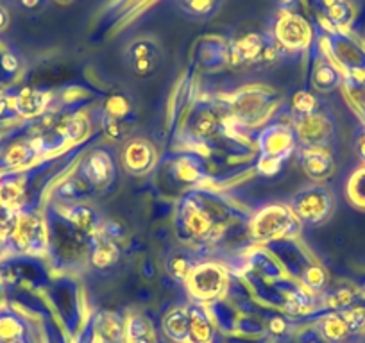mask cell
<instances>
[{"label": "cell", "instance_id": "6da1fadb", "mask_svg": "<svg viewBox=\"0 0 365 343\" xmlns=\"http://www.w3.org/2000/svg\"><path fill=\"white\" fill-rule=\"evenodd\" d=\"M251 233L256 240H274L299 233V220L289 206L270 204L259 209L251 222Z\"/></svg>", "mask_w": 365, "mask_h": 343}, {"label": "cell", "instance_id": "7a4b0ae2", "mask_svg": "<svg viewBox=\"0 0 365 343\" xmlns=\"http://www.w3.org/2000/svg\"><path fill=\"white\" fill-rule=\"evenodd\" d=\"M335 208V199L333 194L326 186L321 184H312L303 188L299 194L294 195L290 209L296 215L299 222L304 223H322L329 218Z\"/></svg>", "mask_w": 365, "mask_h": 343}, {"label": "cell", "instance_id": "3957f363", "mask_svg": "<svg viewBox=\"0 0 365 343\" xmlns=\"http://www.w3.org/2000/svg\"><path fill=\"white\" fill-rule=\"evenodd\" d=\"M294 131H296L297 142L303 143L307 149L326 150L335 139V125L331 118L321 111L297 117Z\"/></svg>", "mask_w": 365, "mask_h": 343}, {"label": "cell", "instance_id": "277c9868", "mask_svg": "<svg viewBox=\"0 0 365 343\" xmlns=\"http://www.w3.org/2000/svg\"><path fill=\"white\" fill-rule=\"evenodd\" d=\"M276 43L287 51L301 52L307 51L314 40L312 26L296 13H283L274 27Z\"/></svg>", "mask_w": 365, "mask_h": 343}, {"label": "cell", "instance_id": "5b68a950", "mask_svg": "<svg viewBox=\"0 0 365 343\" xmlns=\"http://www.w3.org/2000/svg\"><path fill=\"white\" fill-rule=\"evenodd\" d=\"M125 61L136 77H150L160 68L163 52L153 38H136L125 47Z\"/></svg>", "mask_w": 365, "mask_h": 343}, {"label": "cell", "instance_id": "8992f818", "mask_svg": "<svg viewBox=\"0 0 365 343\" xmlns=\"http://www.w3.org/2000/svg\"><path fill=\"white\" fill-rule=\"evenodd\" d=\"M278 47L263 34H245L230 47V59L237 63H270L278 58Z\"/></svg>", "mask_w": 365, "mask_h": 343}, {"label": "cell", "instance_id": "52a82bcc", "mask_svg": "<svg viewBox=\"0 0 365 343\" xmlns=\"http://www.w3.org/2000/svg\"><path fill=\"white\" fill-rule=\"evenodd\" d=\"M79 176L90 184L91 190H106L117 176V164L106 149H96L83 161Z\"/></svg>", "mask_w": 365, "mask_h": 343}, {"label": "cell", "instance_id": "ba28073f", "mask_svg": "<svg viewBox=\"0 0 365 343\" xmlns=\"http://www.w3.org/2000/svg\"><path fill=\"white\" fill-rule=\"evenodd\" d=\"M179 218H181L182 233L187 234L188 238H194V240L208 238L212 234L213 227H215L213 211H210L197 197H190L182 202Z\"/></svg>", "mask_w": 365, "mask_h": 343}, {"label": "cell", "instance_id": "9c48e42d", "mask_svg": "<svg viewBox=\"0 0 365 343\" xmlns=\"http://www.w3.org/2000/svg\"><path fill=\"white\" fill-rule=\"evenodd\" d=\"M187 283L195 299L212 300L226 288V274L215 263L195 265Z\"/></svg>", "mask_w": 365, "mask_h": 343}, {"label": "cell", "instance_id": "30bf717a", "mask_svg": "<svg viewBox=\"0 0 365 343\" xmlns=\"http://www.w3.org/2000/svg\"><path fill=\"white\" fill-rule=\"evenodd\" d=\"M297 143L296 131L287 125H270L269 129L259 136V149H262V157L274 161H283L294 152Z\"/></svg>", "mask_w": 365, "mask_h": 343}, {"label": "cell", "instance_id": "8fae6325", "mask_svg": "<svg viewBox=\"0 0 365 343\" xmlns=\"http://www.w3.org/2000/svg\"><path fill=\"white\" fill-rule=\"evenodd\" d=\"M329 47L335 61L351 73H365V51L360 43L342 33L329 38Z\"/></svg>", "mask_w": 365, "mask_h": 343}, {"label": "cell", "instance_id": "7c38bea8", "mask_svg": "<svg viewBox=\"0 0 365 343\" xmlns=\"http://www.w3.org/2000/svg\"><path fill=\"white\" fill-rule=\"evenodd\" d=\"M122 163L133 176H143L156 163V149L149 139L136 138L125 143L122 150Z\"/></svg>", "mask_w": 365, "mask_h": 343}, {"label": "cell", "instance_id": "4fadbf2b", "mask_svg": "<svg viewBox=\"0 0 365 343\" xmlns=\"http://www.w3.org/2000/svg\"><path fill=\"white\" fill-rule=\"evenodd\" d=\"M299 161L304 174L317 183L329 179L335 174V161L328 150L307 149L304 147L299 152Z\"/></svg>", "mask_w": 365, "mask_h": 343}, {"label": "cell", "instance_id": "5bb4252c", "mask_svg": "<svg viewBox=\"0 0 365 343\" xmlns=\"http://www.w3.org/2000/svg\"><path fill=\"white\" fill-rule=\"evenodd\" d=\"M63 216L81 234H93L103 227L101 215L97 213V209H93L88 204H79V202L77 204H70L65 209V215Z\"/></svg>", "mask_w": 365, "mask_h": 343}, {"label": "cell", "instance_id": "9a60e30c", "mask_svg": "<svg viewBox=\"0 0 365 343\" xmlns=\"http://www.w3.org/2000/svg\"><path fill=\"white\" fill-rule=\"evenodd\" d=\"M310 80L314 90H317V92L321 93L335 92V90L340 86V83H342V72H340L339 66L333 65L329 59L322 58V59H317V63L314 65Z\"/></svg>", "mask_w": 365, "mask_h": 343}, {"label": "cell", "instance_id": "2e32d148", "mask_svg": "<svg viewBox=\"0 0 365 343\" xmlns=\"http://www.w3.org/2000/svg\"><path fill=\"white\" fill-rule=\"evenodd\" d=\"M220 117L213 107L210 106H201L197 107V111L194 113L190 120V132L194 138L201 139V142H206V139L213 138V136L219 132L220 129Z\"/></svg>", "mask_w": 365, "mask_h": 343}, {"label": "cell", "instance_id": "e0dca14e", "mask_svg": "<svg viewBox=\"0 0 365 343\" xmlns=\"http://www.w3.org/2000/svg\"><path fill=\"white\" fill-rule=\"evenodd\" d=\"M267 99L258 92H245L235 100V115L245 124H255L265 117Z\"/></svg>", "mask_w": 365, "mask_h": 343}, {"label": "cell", "instance_id": "ac0fdd59", "mask_svg": "<svg viewBox=\"0 0 365 343\" xmlns=\"http://www.w3.org/2000/svg\"><path fill=\"white\" fill-rule=\"evenodd\" d=\"M16 236L26 247L36 248V250H41L47 245V231L38 216H22L16 222Z\"/></svg>", "mask_w": 365, "mask_h": 343}, {"label": "cell", "instance_id": "d6986e66", "mask_svg": "<svg viewBox=\"0 0 365 343\" xmlns=\"http://www.w3.org/2000/svg\"><path fill=\"white\" fill-rule=\"evenodd\" d=\"M163 327L168 338H172L174 342H187L190 338V315H188V310H182V307L172 310L165 317Z\"/></svg>", "mask_w": 365, "mask_h": 343}, {"label": "cell", "instance_id": "ffe728a7", "mask_svg": "<svg viewBox=\"0 0 365 343\" xmlns=\"http://www.w3.org/2000/svg\"><path fill=\"white\" fill-rule=\"evenodd\" d=\"M118 258H120V248L115 243V240L104 236V234L96 238V243H93V248H91V261H93L97 268L113 267L118 261Z\"/></svg>", "mask_w": 365, "mask_h": 343}, {"label": "cell", "instance_id": "44dd1931", "mask_svg": "<svg viewBox=\"0 0 365 343\" xmlns=\"http://www.w3.org/2000/svg\"><path fill=\"white\" fill-rule=\"evenodd\" d=\"M172 174H174V177L179 183L195 184L205 176V167H202L197 157L182 156L175 161L174 168H172Z\"/></svg>", "mask_w": 365, "mask_h": 343}, {"label": "cell", "instance_id": "7402d4cb", "mask_svg": "<svg viewBox=\"0 0 365 343\" xmlns=\"http://www.w3.org/2000/svg\"><path fill=\"white\" fill-rule=\"evenodd\" d=\"M199 61L206 68H220L230 61V47L220 41H205L199 47Z\"/></svg>", "mask_w": 365, "mask_h": 343}, {"label": "cell", "instance_id": "603a6c76", "mask_svg": "<svg viewBox=\"0 0 365 343\" xmlns=\"http://www.w3.org/2000/svg\"><path fill=\"white\" fill-rule=\"evenodd\" d=\"M15 104L22 117H38L43 111L45 104H47V97L41 92H38V90L26 88L16 97Z\"/></svg>", "mask_w": 365, "mask_h": 343}, {"label": "cell", "instance_id": "cb8c5ba5", "mask_svg": "<svg viewBox=\"0 0 365 343\" xmlns=\"http://www.w3.org/2000/svg\"><path fill=\"white\" fill-rule=\"evenodd\" d=\"M190 315V339L192 343H210L213 336L212 322L208 315L201 307H192L188 311Z\"/></svg>", "mask_w": 365, "mask_h": 343}, {"label": "cell", "instance_id": "d4e9b609", "mask_svg": "<svg viewBox=\"0 0 365 343\" xmlns=\"http://www.w3.org/2000/svg\"><path fill=\"white\" fill-rule=\"evenodd\" d=\"M326 16L339 33L353 22V6L347 0H326Z\"/></svg>", "mask_w": 365, "mask_h": 343}, {"label": "cell", "instance_id": "484cf974", "mask_svg": "<svg viewBox=\"0 0 365 343\" xmlns=\"http://www.w3.org/2000/svg\"><path fill=\"white\" fill-rule=\"evenodd\" d=\"M194 268H195L194 260H192V255L187 254V252L178 250V252H172V254L168 255L167 272L175 279V281L187 283Z\"/></svg>", "mask_w": 365, "mask_h": 343}, {"label": "cell", "instance_id": "4316f807", "mask_svg": "<svg viewBox=\"0 0 365 343\" xmlns=\"http://www.w3.org/2000/svg\"><path fill=\"white\" fill-rule=\"evenodd\" d=\"M90 131V124L84 117H70L68 120L63 122L58 129L59 142L61 143H77L86 138Z\"/></svg>", "mask_w": 365, "mask_h": 343}, {"label": "cell", "instance_id": "83f0119b", "mask_svg": "<svg viewBox=\"0 0 365 343\" xmlns=\"http://www.w3.org/2000/svg\"><path fill=\"white\" fill-rule=\"evenodd\" d=\"M319 332L322 338L329 343H339L349 336V327H347L346 320H344L342 313L340 315H329L319 325Z\"/></svg>", "mask_w": 365, "mask_h": 343}, {"label": "cell", "instance_id": "f1b7e54d", "mask_svg": "<svg viewBox=\"0 0 365 343\" xmlns=\"http://www.w3.org/2000/svg\"><path fill=\"white\" fill-rule=\"evenodd\" d=\"M346 194L351 204H354L360 209H365V167L358 168V170L351 174L349 181H347Z\"/></svg>", "mask_w": 365, "mask_h": 343}, {"label": "cell", "instance_id": "f546056e", "mask_svg": "<svg viewBox=\"0 0 365 343\" xmlns=\"http://www.w3.org/2000/svg\"><path fill=\"white\" fill-rule=\"evenodd\" d=\"M90 194H91V186L81 176L68 179L58 190V195L61 197V201H66V202H77L81 201V199H86Z\"/></svg>", "mask_w": 365, "mask_h": 343}, {"label": "cell", "instance_id": "4dcf8cb0", "mask_svg": "<svg viewBox=\"0 0 365 343\" xmlns=\"http://www.w3.org/2000/svg\"><path fill=\"white\" fill-rule=\"evenodd\" d=\"M129 113H131V104H129L128 97L113 95L106 100V111H104V115H108V117L124 122L129 117Z\"/></svg>", "mask_w": 365, "mask_h": 343}, {"label": "cell", "instance_id": "1f68e13d", "mask_svg": "<svg viewBox=\"0 0 365 343\" xmlns=\"http://www.w3.org/2000/svg\"><path fill=\"white\" fill-rule=\"evenodd\" d=\"M292 106H294V111H296L297 117H303V115L317 113L319 100H317V97L312 95L310 92H297L296 95H294Z\"/></svg>", "mask_w": 365, "mask_h": 343}, {"label": "cell", "instance_id": "d6a6232c", "mask_svg": "<svg viewBox=\"0 0 365 343\" xmlns=\"http://www.w3.org/2000/svg\"><path fill=\"white\" fill-rule=\"evenodd\" d=\"M303 283L312 290L322 288L326 283V272L317 265H308L303 270Z\"/></svg>", "mask_w": 365, "mask_h": 343}, {"label": "cell", "instance_id": "836d02e7", "mask_svg": "<svg viewBox=\"0 0 365 343\" xmlns=\"http://www.w3.org/2000/svg\"><path fill=\"white\" fill-rule=\"evenodd\" d=\"M125 334H128V338L133 342V339L150 334V327L149 324H147L145 318L136 315V317L129 318L128 324H125Z\"/></svg>", "mask_w": 365, "mask_h": 343}, {"label": "cell", "instance_id": "e575fe53", "mask_svg": "<svg viewBox=\"0 0 365 343\" xmlns=\"http://www.w3.org/2000/svg\"><path fill=\"white\" fill-rule=\"evenodd\" d=\"M217 0H181V6L195 16H206L213 11Z\"/></svg>", "mask_w": 365, "mask_h": 343}, {"label": "cell", "instance_id": "d590c367", "mask_svg": "<svg viewBox=\"0 0 365 343\" xmlns=\"http://www.w3.org/2000/svg\"><path fill=\"white\" fill-rule=\"evenodd\" d=\"M103 129L111 139H115V142H122V139L125 138V132H128L125 131L124 122L108 117V115H103Z\"/></svg>", "mask_w": 365, "mask_h": 343}, {"label": "cell", "instance_id": "8d00e7d4", "mask_svg": "<svg viewBox=\"0 0 365 343\" xmlns=\"http://www.w3.org/2000/svg\"><path fill=\"white\" fill-rule=\"evenodd\" d=\"M344 320H346L349 332H358L365 329V310H354L342 313Z\"/></svg>", "mask_w": 365, "mask_h": 343}, {"label": "cell", "instance_id": "74e56055", "mask_svg": "<svg viewBox=\"0 0 365 343\" xmlns=\"http://www.w3.org/2000/svg\"><path fill=\"white\" fill-rule=\"evenodd\" d=\"M20 334V325L16 324L13 318L6 317L0 318V338L4 339H15Z\"/></svg>", "mask_w": 365, "mask_h": 343}, {"label": "cell", "instance_id": "f35d334b", "mask_svg": "<svg viewBox=\"0 0 365 343\" xmlns=\"http://www.w3.org/2000/svg\"><path fill=\"white\" fill-rule=\"evenodd\" d=\"M299 343H326V339L322 338L321 332L308 329V331H303L299 334Z\"/></svg>", "mask_w": 365, "mask_h": 343}, {"label": "cell", "instance_id": "ab89813d", "mask_svg": "<svg viewBox=\"0 0 365 343\" xmlns=\"http://www.w3.org/2000/svg\"><path fill=\"white\" fill-rule=\"evenodd\" d=\"M24 9H29V11H38V9L45 8L48 0H16Z\"/></svg>", "mask_w": 365, "mask_h": 343}, {"label": "cell", "instance_id": "60d3db41", "mask_svg": "<svg viewBox=\"0 0 365 343\" xmlns=\"http://www.w3.org/2000/svg\"><path fill=\"white\" fill-rule=\"evenodd\" d=\"M354 150H356L358 157L365 163V129L364 131L358 132L356 136V142H354Z\"/></svg>", "mask_w": 365, "mask_h": 343}, {"label": "cell", "instance_id": "b9f144b4", "mask_svg": "<svg viewBox=\"0 0 365 343\" xmlns=\"http://www.w3.org/2000/svg\"><path fill=\"white\" fill-rule=\"evenodd\" d=\"M8 23H9L8 11H6V8H2V6H0V31H4L6 27H8Z\"/></svg>", "mask_w": 365, "mask_h": 343}, {"label": "cell", "instance_id": "7bdbcfd3", "mask_svg": "<svg viewBox=\"0 0 365 343\" xmlns=\"http://www.w3.org/2000/svg\"><path fill=\"white\" fill-rule=\"evenodd\" d=\"M2 63H4V66L8 70H15L16 68V61H15V58H13V56H6L4 61H2Z\"/></svg>", "mask_w": 365, "mask_h": 343}, {"label": "cell", "instance_id": "ee69618b", "mask_svg": "<svg viewBox=\"0 0 365 343\" xmlns=\"http://www.w3.org/2000/svg\"><path fill=\"white\" fill-rule=\"evenodd\" d=\"M131 343H156V339H154L153 336H150V334H147V336H142V338L133 339Z\"/></svg>", "mask_w": 365, "mask_h": 343}, {"label": "cell", "instance_id": "f6af8a7d", "mask_svg": "<svg viewBox=\"0 0 365 343\" xmlns=\"http://www.w3.org/2000/svg\"><path fill=\"white\" fill-rule=\"evenodd\" d=\"M54 2L59 6H68V4H72L73 0H54Z\"/></svg>", "mask_w": 365, "mask_h": 343}, {"label": "cell", "instance_id": "bcb514c9", "mask_svg": "<svg viewBox=\"0 0 365 343\" xmlns=\"http://www.w3.org/2000/svg\"><path fill=\"white\" fill-rule=\"evenodd\" d=\"M4 343H22V342H20L19 338H15V339H6Z\"/></svg>", "mask_w": 365, "mask_h": 343}]
</instances>
